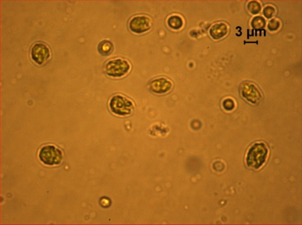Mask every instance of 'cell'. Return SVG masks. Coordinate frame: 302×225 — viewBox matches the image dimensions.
Masks as SVG:
<instances>
[{
	"mask_svg": "<svg viewBox=\"0 0 302 225\" xmlns=\"http://www.w3.org/2000/svg\"><path fill=\"white\" fill-rule=\"evenodd\" d=\"M269 155V149L264 142L253 143L247 151L245 162L251 169L259 170L265 165Z\"/></svg>",
	"mask_w": 302,
	"mask_h": 225,
	"instance_id": "6da1fadb",
	"label": "cell"
},
{
	"mask_svg": "<svg viewBox=\"0 0 302 225\" xmlns=\"http://www.w3.org/2000/svg\"><path fill=\"white\" fill-rule=\"evenodd\" d=\"M111 112L118 116L131 115L135 109V104L131 99L122 95H116L110 99L109 103Z\"/></svg>",
	"mask_w": 302,
	"mask_h": 225,
	"instance_id": "7a4b0ae2",
	"label": "cell"
},
{
	"mask_svg": "<svg viewBox=\"0 0 302 225\" xmlns=\"http://www.w3.org/2000/svg\"><path fill=\"white\" fill-rule=\"evenodd\" d=\"M38 157L44 165H59L63 160L64 155L61 150L54 145H46L40 149Z\"/></svg>",
	"mask_w": 302,
	"mask_h": 225,
	"instance_id": "3957f363",
	"label": "cell"
},
{
	"mask_svg": "<svg viewBox=\"0 0 302 225\" xmlns=\"http://www.w3.org/2000/svg\"><path fill=\"white\" fill-rule=\"evenodd\" d=\"M131 65L127 60L122 58L112 59L107 63L105 72L112 78H121L131 70Z\"/></svg>",
	"mask_w": 302,
	"mask_h": 225,
	"instance_id": "277c9868",
	"label": "cell"
},
{
	"mask_svg": "<svg viewBox=\"0 0 302 225\" xmlns=\"http://www.w3.org/2000/svg\"><path fill=\"white\" fill-rule=\"evenodd\" d=\"M240 94L245 100L252 105L258 104L263 97L259 87L255 83L249 81H246L241 84Z\"/></svg>",
	"mask_w": 302,
	"mask_h": 225,
	"instance_id": "5b68a950",
	"label": "cell"
},
{
	"mask_svg": "<svg viewBox=\"0 0 302 225\" xmlns=\"http://www.w3.org/2000/svg\"><path fill=\"white\" fill-rule=\"evenodd\" d=\"M152 19L149 16L138 15L131 18L129 28L131 32L137 34H142L149 31L152 27Z\"/></svg>",
	"mask_w": 302,
	"mask_h": 225,
	"instance_id": "8992f818",
	"label": "cell"
},
{
	"mask_svg": "<svg viewBox=\"0 0 302 225\" xmlns=\"http://www.w3.org/2000/svg\"><path fill=\"white\" fill-rule=\"evenodd\" d=\"M31 56L35 64L42 65L46 64L51 57V51L47 44L43 42H37L32 46Z\"/></svg>",
	"mask_w": 302,
	"mask_h": 225,
	"instance_id": "52a82bcc",
	"label": "cell"
},
{
	"mask_svg": "<svg viewBox=\"0 0 302 225\" xmlns=\"http://www.w3.org/2000/svg\"><path fill=\"white\" fill-rule=\"evenodd\" d=\"M150 89L156 94H166L173 89V82L165 77H159L152 81Z\"/></svg>",
	"mask_w": 302,
	"mask_h": 225,
	"instance_id": "ba28073f",
	"label": "cell"
},
{
	"mask_svg": "<svg viewBox=\"0 0 302 225\" xmlns=\"http://www.w3.org/2000/svg\"><path fill=\"white\" fill-rule=\"evenodd\" d=\"M230 32V27L228 24L224 22H217L213 24L210 30L209 34L213 39L218 40L222 39L228 35Z\"/></svg>",
	"mask_w": 302,
	"mask_h": 225,
	"instance_id": "9c48e42d",
	"label": "cell"
},
{
	"mask_svg": "<svg viewBox=\"0 0 302 225\" xmlns=\"http://www.w3.org/2000/svg\"><path fill=\"white\" fill-rule=\"evenodd\" d=\"M167 24L171 29L174 30H179L183 27V18L180 17V15H171V17L168 18Z\"/></svg>",
	"mask_w": 302,
	"mask_h": 225,
	"instance_id": "30bf717a",
	"label": "cell"
},
{
	"mask_svg": "<svg viewBox=\"0 0 302 225\" xmlns=\"http://www.w3.org/2000/svg\"><path fill=\"white\" fill-rule=\"evenodd\" d=\"M113 44L110 40H103L100 44H99L98 50L99 54L103 56H108L113 52Z\"/></svg>",
	"mask_w": 302,
	"mask_h": 225,
	"instance_id": "8fae6325",
	"label": "cell"
},
{
	"mask_svg": "<svg viewBox=\"0 0 302 225\" xmlns=\"http://www.w3.org/2000/svg\"><path fill=\"white\" fill-rule=\"evenodd\" d=\"M266 25V20L261 17H256L251 21V26L254 30H262Z\"/></svg>",
	"mask_w": 302,
	"mask_h": 225,
	"instance_id": "7c38bea8",
	"label": "cell"
},
{
	"mask_svg": "<svg viewBox=\"0 0 302 225\" xmlns=\"http://www.w3.org/2000/svg\"><path fill=\"white\" fill-rule=\"evenodd\" d=\"M247 9L252 15H257L261 11V3L257 1H251L247 5Z\"/></svg>",
	"mask_w": 302,
	"mask_h": 225,
	"instance_id": "4fadbf2b",
	"label": "cell"
},
{
	"mask_svg": "<svg viewBox=\"0 0 302 225\" xmlns=\"http://www.w3.org/2000/svg\"><path fill=\"white\" fill-rule=\"evenodd\" d=\"M263 12L265 18L267 19H270L275 15L276 9H275V6L273 5H267L263 9Z\"/></svg>",
	"mask_w": 302,
	"mask_h": 225,
	"instance_id": "5bb4252c",
	"label": "cell"
},
{
	"mask_svg": "<svg viewBox=\"0 0 302 225\" xmlns=\"http://www.w3.org/2000/svg\"><path fill=\"white\" fill-rule=\"evenodd\" d=\"M281 22L277 18H274L268 24V28L270 31H277L281 27Z\"/></svg>",
	"mask_w": 302,
	"mask_h": 225,
	"instance_id": "9a60e30c",
	"label": "cell"
},
{
	"mask_svg": "<svg viewBox=\"0 0 302 225\" xmlns=\"http://www.w3.org/2000/svg\"><path fill=\"white\" fill-rule=\"evenodd\" d=\"M222 105L226 111H232L235 108L236 103L232 98H227L223 101Z\"/></svg>",
	"mask_w": 302,
	"mask_h": 225,
	"instance_id": "2e32d148",
	"label": "cell"
}]
</instances>
